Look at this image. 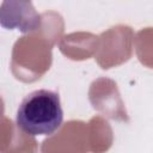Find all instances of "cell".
<instances>
[{"label": "cell", "mask_w": 153, "mask_h": 153, "mask_svg": "<svg viewBox=\"0 0 153 153\" xmlns=\"http://www.w3.org/2000/svg\"><path fill=\"white\" fill-rule=\"evenodd\" d=\"M63 110L59 93L41 88L29 93L20 103L16 123L24 133L36 135H51L62 124Z\"/></svg>", "instance_id": "obj_1"}]
</instances>
